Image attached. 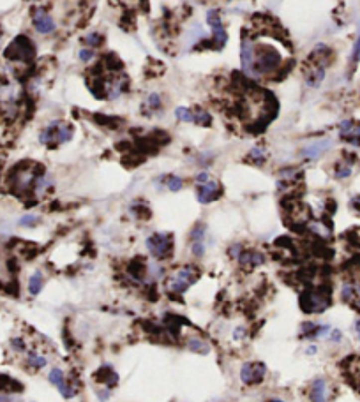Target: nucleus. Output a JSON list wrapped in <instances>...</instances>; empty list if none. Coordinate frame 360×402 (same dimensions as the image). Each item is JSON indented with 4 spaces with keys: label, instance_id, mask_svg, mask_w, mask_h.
Masks as SVG:
<instances>
[{
    "label": "nucleus",
    "instance_id": "9d476101",
    "mask_svg": "<svg viewBox=\"0 0 360 402\" xmlns=\"http://www.w3.org/2000/svg\"><path fill=\"white\" fill-rule=\"evenodd\" d=\"M332 139L329 138H323V139H314V141H311V143L304 145L302 148H300V157L306 159V161H316V159H320L323 154H327V152L332 148Z\"/></svg>",
    "mask_w": 360,
    "mask_h": 402
},
{
    "label": "nucleus",
    "instance_id": "f3484780",
    "mask_svg": "<svg viewBox=\"0 0 360 402\" xmlns=\"http://www.w3.org/2000/svg\"><path fill=\"white\" fill-rule=\"evenodd\" d=\"M127 89V80L124 76H115L106 83V90H108V99H117Z\"/></svg>",
    "mask_w": 360,
    "mask_h": 402
},
{
    "label": "nucleus",
    "instance_id": "6ab92c4d",
    "mask_svg": "<svg viewBox=\"0 0 360 402\" xmlns=\"http://www.w3.org/2000/svg\"><path fill=\"white\" fill-rule=\"evenodd\" d=\"M353 173V163H350L348 159H341L334 164V178L336 180H346Z\"/></svg>",
    "mask_w": 360,
    "mask_h": 402
},
{
    "label": "nucleus",
    "instance_id": "f8f14e48",
    "mask_svg": "<svg viewBox=\"0 0 360 402\" xmlns=\"http://www.w3.org/2000/svg\"><path fill=\"white\" fill-rule=\"evenodd\" d=\"M7 58L12 60H28L34 55V46L30 44V39L27 37H16L11 43V46L5 51Z\"/></svg>",
    "mask_w": 360,
    "mask_h": 402
},
{
    "label": "nucleus",
    "instance_id": "c756f323",
    "mask_svg": "<svg viewBox=\"0 0 360 402\" xmlns=\"http://www.w3.org/2000/svg\"><path fill=\"white\" fill-rule=\"evenodd\" d=\"M175 118L178 122H184V124H191L193 122V108H187V106H178L175 109Z\"/></svg>",
    "mask_w": 360,
    "mask_h": 402
},
{
    "label": "nucleus",
    "instance_id": "7c9ffc66",
    "mask_svg": "<svg viewBox=\"0 0 360 402\" xmlns=\"http://www.w3.org/2000/svg\"><path fill=\"white\" fill-rule=\"evenodd\" d=\"M355 291H357V284L353 283H345L341 286V300L346 302V303H352L353 302V297H355Z\"/></svg>",
    "mask_w": 360,
    "mask_h": 402
},
{
    "label": "nucleus",
    "instance_id": "37998d69",
    "mask_svg": "<svg viewBox=\"0 0 360 402\" xmlns=\"http://www.w3.org/2000/svg\"><path fill=\"white\" fill-rule=\"evenodd\" d=\"M316 351H318V348H316V346H314V344H309V346H307V348H306V355H314V353H316Z\"/></svg>",
    "mask_w": 360,
    "mask_h": 402
},
{
    "label": "nucleus",
    "instance_id": "ea45409f",
    "mask_svg": "<svg viewBox=\"0 0 360 402\" xmlns=\"http://www.w3.org/2000/svg\"><path fill=\"white\" fill-rule=\"evenodd\" d=\"M245 335H247V332H245L244 326H239V328L233 330V340H242Z\"/></svg>",
    "mask_w": 360,
    "mask_h": 402
},
{
    "label": "nucleus",
    "instance_id": "4468645a",
    "mask_svg": "<svg viewBox=\"0 0 360 402\" xmlns=\"http://www.w3.org/2000/svg\"><path fill=\"white\" fill-rule=\"evenodd\" d=\"M48 381H50V383L53 385L58 392H60V395H62L64 399H71V397H74V395H76L74 387H71V385L66 381V374H64L62 369H58V367L51 369L50 374H48Z\"/></svg>",
    "mask_w": 360,
    "mask_h": 402
},
{
    "label": "nucleus",
    "instance_id": "7ed1b4c3",
    "mask_svg": "<svg viewBox=\"0 0 360 402\" xmlns=\"http://www.w3.org/2000/svg\"><path fill=\"white\" fill-rule=\"evenodd\" d=\"M198 275H200V272H198V268H194L193 265H184V267L177 268V270L171 272L166 281L168 291L178 293V295L186 293V291L196 283Z\"/></svg>",
    "mask_w": 360,
    "mask_h": 402
},
{
    "label": "nucleus",
    "instance_id": "20e7f679",
    "mask_svg": "<svg viewBox=\"0 0 360 402\" xmlns=\"http://www.w3.org/2000/svg\"><path fill=\"white\" fill-rule=\"evenodd\" d=\"M145 245H147L152 258L157 259V261H166V259H170L171 254H173V236H171L170 233H164V231L152 233V235L145 240Z\"/></svg>",
    "mask_w": 360,
    "mask_h": 402
},
{
    "label": "nucleus",
    "instance_id": "f03ea898",
    "mask_svg": "<svg viewBox=\"0 0 360 402\" xmlns=\"http://www.w3.org/2000/svg\"><path fill=\"white\" fill-rule=\"evenodd\" d=\"M74 134V129L71 124L62 122V120H53L48 125H44L43 131L39 132V141L50 148H55L58 145L67 143Z\"/></svg>",
    "mask_w": 360,
    "mask_h": 402
},
{
    "label": "nucleus",
    "instance_id": "39448f33",
    "mask_svg": "<svg viewBox=\"0 0 360 402\" xmlns=\"http://www.w3.org/2000/svg\"><path fill=\"white\" fill-rule=\"evenodd\" d=\"M300 305L302 310L307 314H320L330 305V298L329 295H325L323 291L309 290L306 293L300 295Z\"/></svg>",
    "mask_w": 360,
    "mask_h": 402
},
{
    "label": "nucleus",
    "instance_id": "b1692460",
    "mask_svg": "<svg viewBox=\"0 0 360 402\" xmlns=\"http://www.w3.org/2000/svg\"><path fill=\"white\" fill-rule=\"evenodd\" d=\"M186 346L189 348V351H194V353H198V355H209L210 353L209 342H205V340L200 339V337H189Z\"/></svg>",
    "mask_w": 360,
    "mask_h": 402
},
{
    "label": "nucleus",
    "instance_id": "1a4fd4ad",
    "mask_svg": "<svg viewBox=\"0 0 360 402\" xmlns=\"http://www.w3.org/2000/svg\"><path fill=\"white\" fill-rule=\"evenodd\" d=\"M196 186V200L198 203H202V205H209V203H214L216 200H219L221 196V186L217 180L210 178L207 182L203 184H194Z\"/></svg>",
    "mask_w": 360,
    "mask_h": 402
},
{
    "label": "nucleus",
    "instance_id": "4c0bfd02",
    "mask_svg": "<svg viewBox=\"0 0 360 402\" xmlns=\"http://www.w3.org/2000/svg\"><path fill=\"white\" fill-rule=\"evenodd\" d=\"M341 339H343V333H341V330H337V328L330 330L329 337H327L329 342H341Z\"/></svg>",
    "mask_w": 360,
    "mask_h": 402
},
{
    "label": "nucleus",
    "instance_id": "cd10ccee",
    "mask_svg": "<svg viewBox=\"0 0 360 402\" xmlns=\"http://www.w3.org/2000/svg\"><path fill=\"white\" fill-rule=\"evenodd\" d=\"M164 187H168V191H171V193L182 191L184 187L182 177H178V175H168V177H164Z\"/></svg>",
    "mask_w": 360,
    "mask_h": 402
},
{
    "label": "nucleus",
    "instance_id": "2eb2a0df",
    "mask_svg": "<svg viewBox=\"0 0 360 402\" xmlns=\"http://www.w3.org/2000/svg\"><path fill=\"white\" fill-rule=\"evenodd\" d=\"M309 399L311 402H329V385L325 378L313 379L309 387Z\"/></svg>",
    "mask_w": 360,
    "mask_h": 402
},
{
    "label": "nucleus",
    "instance_id": "9b49d317",
    "mask_svg": "<svg viewBox=\"0 0 360 402\" xmlns=\"http://www.w3.org/2000/svg\"><path fill=\"white\" fill-rule=\"evenodd\" d=\"M337 132L339 138L345 143L352 145V147H360V124L355 120H343L341 124L337 125Z\"/></svg>",
    "mask_w": 360,
    "mask_h": 402
},
{
    "label": "nucleus",
    "instance_id": "412c9836",
    "mask_svg": "<svg viewBox=\"0 0 360 402\" xmlns=\"http://www.w3.org/2000/svg\"><path fill=\"white\" fill-rule=\"evenodd\" d=\"M143 109L147 113L161 111V109H163V97H161V94H157V92L148 94V96L145 97V100H143Z\"/></svg>",
    "mask_w": 360,
    "mask_h": 402
},
{
    "label": "nucleus",
    "instance_id": "a878e982",
    "mask_svg": "<svg viewBox=\"0 0 360 402\" xmlns=\"http://www.w3.org/2000/svg\"><path fill=\"white\" fill-rule=\"evenodd\" d=\"M249 161H251L252 164H256V166H263V164L267 163V148L259 147V145L252 147L251 150H249Z\"/></svg>",
    "mask_w": 360,
    "mask_h": 402
},
{
    "label": "nucleus",
    "instance_id": "e433bc0d",
    "mask_svg": "<svg viewBox=\"0 0 360 402\" xmlns=\"http://www.w3.org/2000/svg\"><path fill=\"white\" fill-rule=\"evenodd\" d=\"M352 62H359L360 60V35L357 37L355 44H353V50H352Z\"/></svg>",
    "mask_w": 360,
    "mask_h": 402
},
{
    "label": "nucleus",
    "instance_id": "a211bd4d",
    "mask_svg": "<svg viewBox=\"0 0 360 402\" xmlns=\"http://www.w3.org/2000/svg\"><path fill=\"white\" fill-rule=\"evenodd\" d=\"M96 379L97 381H103L106 388H112L119 383V376H117L115 372H113V369L108 367V365H103V367L97 371Z\"/></svg>",
    "mask_w": 360,
    "mask_h": 402
},
{
    "label": "nucleus",
    "instance_id": "5701e85b",
    "mask_svg": "<svg viewBox=\"0 0 360 402\" xmlns=\"http://www.w3.org/2000/svg\"><path fill=\"white\" fill-rule=\"evenodd\" d=\"M43 286H44V275H43V272L35 270L34 274L28 277V293H30L32 297H35V295L41 293Z\"/></svg>",
    "mask_w": 360,
    "mask_h": 402
},
{
    "label": "nucleus",
    "instance_id": "a18cd8bd",
    "mask_svg": "<svg viewBox=\"0 0 360 402\" xmlns=\"http://www.w3.org/2000/svg\"><path fill=\"white\" fill-rule=\"evenodd\" d=\"M265 402H284L283 399H279V397H272V399H268V401H265Z\"/></svg>",
    "mask_w": 360,
    "mask_h": 402
},
{
    "label": "nucleus",
    "instance_id": "72a5a7b5",
    "mask_svg": "<svg viewBox=\"0 0 360 402\" xmlns=\"http://www.w3.org/2000/svg\"><path fill=\"white\" fill-rule=\"evenodd\" d=\"M11 349L16 353H25L27 351V342L21 337H14V339H11Z\"/></svg>",
    "mask_w": 360,
    "mask_h": 402
},
{
    "label": "nucleus",
    "instance_id": "bb28decb",
    "mask_svg": "<svg viewBox=\"0 0 360 402\" xmlns=\"http://www.w3.org/2000/svg\"><path fill=\"white\" fill-rule=\"evenodd\" d=\"M82 44L85 48H92L96 50L97 46H101L103 44V35L99 32H90V34H85L82 37Z\"/></svg>",
    "mask_w": 360,
    "mask_h": 402
},
{
    "label": "nucleus",
    "instance_id": "f257e3e1",
    "mask_svg": "<svg viewBox=\"0 0 360 402\" xmlns=\"http://www.w3.org/2000/svg\"><path fill=\"white\" fill-rule=\"evenodd\" d=\"M281 64H283V55H281L279 48H275L274 44L254 43V58H252V67L249 76L261 78L274 74L275 71H279Z\"/></svg>",
    "mask_w": 360,
    "mask_h": 402
},
{
    "label": "nucleus",
    "instance_id": "423d86ee",
    "mask_svg": "<svg viewBox=\"0 0 360 402\" xmlns=\"http://www.w3.org/2000/svg\"><path fill=\"white\" fill-rule=\"evenodd\" d=\"M267 376V365L263 362H245L240 367V381L247 387L259 385Z\"/></svg>",
    "mask_w": 360,
    "mask_h": 402
},
{
    "label": "nucleus",
    "instance_id": "c85d7f7f",
    "mask_svg": "<svg viewBox=\"0 0 360 402\" xmlns=\"http://www.w3.org/2000/svg\"><path fill=\"white\" fill-rule=\"evenodd\" d=\"M191 242H205L207 238V226L203 222H198L194 224V228L191 229V235H189Z\"/></svg>",
    "mask_w": 360,
    "mask_h": 402
},
{
    "label": "nucleus",
    "instance_id": "dca6fc26",
    "mask_svg": "<svg viewBox=\"0 0 360 402\" xmlns=\"http://www.w3.org/2000/svg\"><path fill=\"white\" fill-rule=\"evenodd\" d=\"M327 69L322 64H314L309 69L306 71V85L311 87V89H316V87L322 85V82L325 80Z\"/></svg>",
    "mask_w": 360,
    "mask_h": 402
},
{
    "label": "nucleus",
    "instance_id": "473e14b6",
    "mask_svg": "<svg viewBox=\"0 0 360 402\" xmlns=\"http://www.w3.org/2000/svg\"><path fill=\"white\" fill-rule=\"evenodd\" d=\"M207 252V245L205 242H191V254H193V258H203Z\"/></svg>",
    "mask_w": 360,
    "mask_h": 402
},
{
    "label": "nucleus",
    "instance_id": "aec40b11",
    "mask_svg": "<svg viewBox=\"0 0 360 402\" xmlns=\"http://www.w3.org/2000/svg\"><path fill=\"white\" fill-rule=\"evenodd\" d=\"M25 364L32 371H41V369H44L48 365V358L37 351H28L27 356H25Z\"/></svg>",
    "mask_w": 360,
    "mask_h": 402
},
{
    "label": "nucleus",
    "instance_id": "a19ab883",
    "mask_svg": "<svg viewBox=\"0 0 360 402\" xmlns=\"http://www.w3.org/2000/svg\"><path fill=\"white\" fill-rule=\"evenodd\" d=\"M353 307H355L357 310H360V286H357V291H355V297H353Z\"/></svg>",
    "mask_w": 360,
    "mask_h": 402
},
{
    "label": "nucleus",
    "instance_id": "f704fd0d",
    "mask_svg": "<svg viewBox=\"0 0 360 402\" xmlns=\"http://www.w3.org/2000/svg\"><path fill=\"white\" fill-rule=\"evenodd\" d=\"M78 55H80L82 62H90V60L96 58V50H92V48H82V50L78 51Z\"/></svg>",
    "mask_w": 360,
    "mask_h": 402
},
{
    "label": "nucleus",
    "instance_id": "79ce46f5",
    "mask_svg": "<svg viewBox=\"0 0 360 402\" xmlns=\"http://www.w3.org/2000/svg\"><path fill=\"white\" fill-rule=\"evenodd\" d=\"M353 328H355V335H357V339L360 340V317H359V319H355V323H353Z\"/></svg>",
    "mask_w": 360,
    "mask_h": 402
},
{
    "label": "nucleus",
    "instance_id": "0eeeda50",
    "mask_svg": "<svg viewBox=\"0 0 360 402\" xmlns=\"http://www.w3.org/2000/svg\"><path fill=\"white\" fill-rule=\"evenodd\" d=\"M207 25L212 32V41L217 48H223L228 41V32L223 25V18L217 9H209L207 11Z\"/></svg>",
    "mask_w": 360,
    "mask_h": 402
},
{
    "label": "nucleus",
    "instance_id": "2f4dec72",
    "mask_svg": "<svg viewBox=\"0 0 360 402\" xmlns=\"http://www.w3.org/2000/svg\"><path fill=\"white\" fill-rule=\"evenodd\" d=\"M39 224V217L35 213H25V215L19 217L18 220V226L21 228H34V226Z\"/></svg>",
    "mask_w": 360,
    "mask_h": 402
},
{
    "label": "nucleus",
    "instance_id": "ddd939ff",
    "mask_svg": "<svg viewBox=\"0 0 360 402\" xmlns=\"http://www.w3.org/2000/svg\"><path fill=\"white\" fill-rule=\"evenodd\" d=\"M265 261H267V256L261 251H258V249H244L242 254L239 256V259H237V263L244 270H254V268L265 265Z\"/></svg>",
    "mask_w": 360,
    "mask_h": 402
},
{
    "label": "nucleus",
    "instance_id": "6e6552de",
    "mask_svg": "<svg viewBox=\"0 0 360 402\" xmlns=\"http://www.w3.org/2000/svg\"><path fill=\"white\" fill-rule=\"evenodd\" d=\"M32 25L35 32L41 35H51L57 30V23L44 7H35L32 11Z\"/></svg>",
    "mask_w": 360,
    "mask_h": 402
},
{
    "label": "nucleus",
    "instance_id": "58836bf2",
    "mask_svg": "<svg viewBox=\"0 0 360 402\" xmlns=\"http://www.w3.org/2000/svg\"><path fill=\"white\" fill-rule=\"evenodd\" d=\"M350 206H352L353 212L360 215V194H357V196H353L352 200H350Z\"/></svg>",
    "mask_w": 360,
    "mask_h": 402
},
{
    "label": "nucleus",
    "instance_id": "c03bdc74",
    "mask_svg": "<svg viewBox=\"0 0 360 402\" xmlns=\"http://www.w3.org/2000/svg\"><path fill=\"white\" fill-rule=\"evenodd\" d=\"M0 402H12L11 397H7V395H0Z\"/></svg>",
    "mask_w": 360,
    "mask_h": 402
},
{
    "label": "nucleus",
    "instance_id": "c9c22d12",
    "mask_svg": "<svg viewBox=\"0 0 360 402\" xmlns=\"http://www.w3.org/2000/svg\"><path fill=\"white\" fill-rule=\"evenodd\" d=\"M244 249H245V247H244V245H242V244H232V245H230V247H228V256H230V258H232V259H235V261H237V259H239V256L242 254V251H244Z\"/></svg>",
    "mask_w": 360,
    "mask_h": 402
},
{
    "label": "nucleus",
    "instance_id": "4be33fe9",
    "mask_svg": "<svg viewBox=\"0 0 360 402\" xmlns=\"http://www.w3.org/2000/svg\"><path fill=\"white\" fill-rule=\"evenodd\" d=\"M51 187H53V178H51L48 173H39L37 177H35L34 193L37 194V196H41V194L48 193Z\"/></svg>",
    "mask_w": 360,
    "mask_h": 402
},
{
    "label": "nucleus",
    "instance_id": "393cba45",
    "mask_svg": "<svg viewBox=\"0 0 360 402\" xmlns=\"http://www.w3.org/2000/svg\"><path fill=\"white\" fill-rule=\"evenodd\" d=\"M191 124L200 125V127H209L212 124V116L207 109L202 108H193V122Z\"/></svg>",
    "mask_w": 360,
    "mask_h": 402
},
{
    "label": "nucleus",
    "instance_id": "49530a36",
    "mask_svg": "<svg viewBox=\"0 0 360 402\" xmlns=\"http://www.w3.org/2000/svg\"><path fill=\"white\" fill-rule=\"evenodd\" d=\"M0 48H2V41H0Z\"/></svg>",
    "mask_w": 360,
    "mask_h": 402
}]
</instances>
